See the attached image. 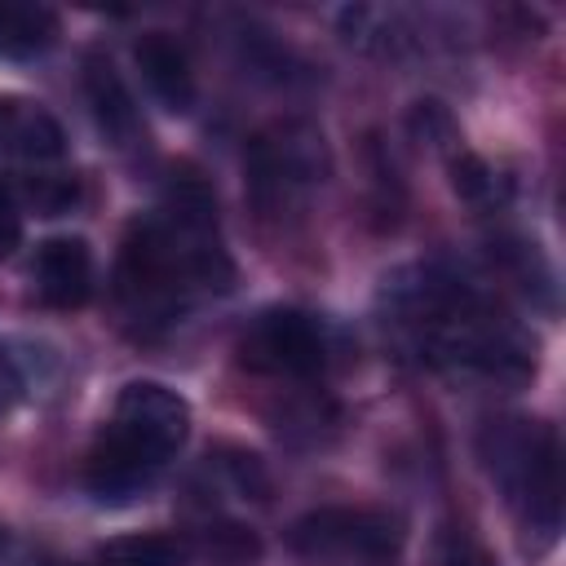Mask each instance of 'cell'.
<instances>
[{"label":"cell","mask_w":566,"mask_h":566,"mask_svg":"<svg viewBox=\"0 0 566 566\" xmlns=\"http://www.w3.org/2000/svg\"><path fill=\"white\" fill-rule=\"evenodd\" d=\"M380 305L394 340L447 376L522 385L535 371V340L495 301L438 265L389 274Z\"/></svg>","instance_id":"6da1fadb"},{"label":"cell","mask_w":566,"mask_h":566,"mask_svg":"<svg viewBox=\"0 0 566 566\" xmlns=\"http://www.w3.org/2000/svg\"><path fill=\"white\" fill-rule=\"evenodd\" d=\"M234 265L217 234V199L199 177H177L164 208L133 221L119 252V301L137 323L177 318L199 292H226Z\"/></svg>","instance_id":"7a4b0ae2"},{"label":"cell","mask_w":566,"mask_h":566,"mask_svg":"<svg viewBox=\"0 0 566 566\" xmlns=\"http://www.w3.org/2000/svg\"><path fill=\"white\" fill-rule=\"evenodd\" d=\"M186 438L190 402L159 380H133L119 389L111 424L84 460V482L97 500H128L181 451Z\"/></svg>","instance_id":"3957f363"},{"label":"cell","mask_w":566,"mask_h":566,"mask_svg":"<svg viewBox=\"0 0 566 566\" xmlns=\"http://www.w3.org/2000/svg\"><path fill=\"white\" fill-rule=\"evenodd\" d=\"M478 447H482V464H486L491 482L504 491L513 513L531 531L553 539L557 522H562V451H557V433L548 424H539V420L504 416V420H491L482 429Z\"/></svg>","instance_id":"277c9868"},{"label":"cell","mask_w":566,"mask_h":566,"mask_svg":"<svg viewBox=\"0 0 566 566\" xmlns=\"http://www.w3.org/2000/svg\"><path fill=\"white\" fill-rule=\"evenodd\" d=\"M332 172L327 137L310 119H279L261 128L243 150L248 199L261 217H296Z\"/></svg>","instance_id":"5b68a950"},{"label":"cell","mask_w":566,"mask_h":566,"mask_svg":"<svg viewBox=\"0 0 566 566\" xmlns=\"http://www.w3.org/2000/svg\"><path fill=\"white\" fill-rule=\"evenodd\" d=\"M292 548L310 562L385 566L402 553V522L385 509H314L292 526Z\"/></svg>","instance_id":"8992f818"},{"label":"cell","mask_w":566,"mask_h":566,"mask_svg":"<svg viewBox=\"0 0 566 566\" xmlns=\"http://www.w3.org/2000/svg\"><path fill=\"white\" fill-rule=\"evenodd\" d=\"M243 367L261 376H292L310 380L327 367V332L305 310H265L239 340Z\"/></svg>","instance_id":"52a82bcc"},{"label":"cell","mask_w":566,"mask_h":566,"mask_svg":"<svg viewBox=\"0 0 566 566\" xmlns=\"http://www.w3.org/2000/svg\"><path fill=\"white\" fill-rule=\"evenodd\" d=\"M35 292L53 310H75L93 296V252L75 234L44 239L35 252Z\"/></svg>","instance_id":"ba28073f"},{"label":"cell","mask_w":566,"mask_h":566,"mask_svg":"<svg viewBox=\"0 0 566 566\" xmlns=\"http://www.w3.org/2000/svg\"><path fill=\"white\" fill-rule=\"evenodd\" d=\"M133 57H137V71H142L146 88L155 93V102L164 111L186 115L195 106V71H190V57H186V49L168 31H146L133 44Z\"/></svg>","instance_id":"9c48e42d"},{"label":"cell","mask_w":566,"mask_h":566,"mask_svg":"<svg viewBox=\"0 0 566 566\" xmlns=\"http://www.w3.org/2000/svg\"><path fill=\"white\" fill-rule=\"evenodd\" d=\"M84 97H88V111H93V119H97V128L111 146L124 150L142 137L137 102H133L128 84L119 80V71L111 66V57H102V53L84 57Z\"/></svg>","instance_id":"30bf717a"},{"label":"cell","mask_w":566,"mask_h":566,"mask_svg":"<svg viewBox=\"0 0 566 566\" xmlns=\"http://www.w3.org/2000/svg\"><path fill=\"white\" fill-rule=\"evenodd\" d=\"M62 124L31 102L0 97V150L22 159H57L62 155Z\"/></svg>","instance_id":"8fae6325"},{"label":"cell","mask_w":566,"mask_h":566,"mask_svg":"<svg viewBox=\"0 0 566 566\" xmlns=\"http://www.w3.org/2000/svg\"><path fill=\"white\" fill-rule=\"evenodd\" d=\"M57 35V13L27 0H0V57L44 53Z\"/></svg>","instance_id":"7c38bea8"},{"label":"cell","mask_w":566,"mask_h":566,"mask_svg":"<svg viewBox=\"0 0 566 566\" xmlns=\"http://www.w3.org/2000/svg\"><path fill=\"white\" fill-rule=\"evenodd\" d=\"M190 548L177 535H119L97 548V566H186Z\"/></svg>","instance_id":"4fadbf2b"},{"label":"cell","mask_w":566,"mask_h":566,"mask_svg":"<svg viewBox=\"0 0 566 566\" xmlns=\"http://www.w3.org/2000/svg\"><path fill=\"white\" fill-rule=\"evenodd\" d=\"M340 31L349 44L358 49H371V53H398L407 44V18L398 9H371V4H358V9H345L340 13Z\"/></svg>","instance_id":"5bb4252c"},{"label":"cell","mask_w":566,"mask_h":566,"mask_svg":"<svg viewBox=\"0 0 566 566\" xmlns=\"http://www.w3.org/2000/svg\"><path fill=\"white\" fill-rule=\"evenodd\" d=\"M203 557L212 566H252L261 557V539L252 526L239 522H217L203 531Z\"/></svg>","instance_id":"9a60e30c"},{"label":"cell","mask_w":566,"mask_h":566,"mask_svg":"<svg viewBox=\"0 0 566 566\" xmlns=\"http://www.w3.org/2000/svg\"><path fill=\"white\" fill-rule=\"evenodd\" d=\"M451 186H455L460 199L482 203V208H491V203H500V199L509 195L504 177H500L486 159H478V155H455V159H451Z\"/></svg>","instance_id":"2e32d148"},{"label":"cell","mask_w":566,"mask_h":566,"mask_svg":"<svg viewBox=\"0 0 566 566\" xmlns=\"http://www.w3.org/2000/svg\"><path fill=\"white\" fill-rule=\"evenodd\" d=\"M438 566H495V557L469 526H447L438 544Z\"/></svg>","instance_id":"e0dca14e"},{"label":"cell","mask_w":566,"mask_h":566,"mask_svg":"<svg viewBox=\"0 0 566 566\" xmlns=\"http://www.w3.org/2000/svg\"><path fill=\"white\" fill-rule=\"evenodd\" d=\"M27 195H31V203H35L44 217H57V212H66V208L75 203V181L35 177V181H27Z\"/></svg>","instance_id":"ac0fdd59"},{"label":"cell","mask_w":566,"mask_h":566,"mask_svg":"<svg viewBox=\"0 0 566 566\" xmlns=\"http://www.w3.org/2000/svg\"><path fill=\"white\" fill-rule=\"evenodd\" d=\"M18 243H22V212H18L13 190L0 181V256H9Z\"/></svg>","instance_id":"d6986e66"},{"label":"cell","mask_w":566,"mask_h":566,"mask_svg":"<svg viewBox=\"0 0 566 566\" xmlns=\"http://www.w3.org/2000/svg\"><path fill=\"white\" fill-rule=\"evenodd\" d=\"M18 389H22V380H18V371H13V363L0 354V411H9L13 407V398H18Z\"/></svg>","instance_id":"ffe728a7"},{"label":"cell","mask_w":566,"mask_h":566,"mask_svg":"<svg viewBox=\"0 0 566 566\" xmlns=\"http://www.w3.org/2000/svg\"><path fill=\"white\" fill-rule=\"evenodd\" d=\"M4 544H9V535H4V526H0V553H4Z\"/></svg>","instance_id":"44dd1931"}]
</instances>
